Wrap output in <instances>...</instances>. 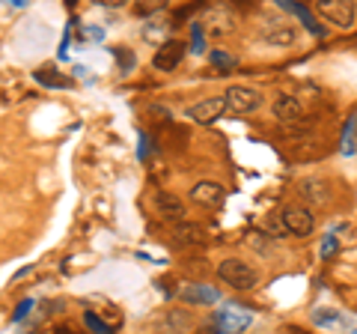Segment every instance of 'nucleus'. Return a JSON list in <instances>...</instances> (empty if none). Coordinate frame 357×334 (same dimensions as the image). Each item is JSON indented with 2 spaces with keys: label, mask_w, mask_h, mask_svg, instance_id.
Listing matches in <instances>:
<instances>
[{
  "label": "nucleus",
  "mask_w": 357,
  "mask_h": 334,
  "mask_svg": "<svg viewBox=\"0 0 357 334\" xmlns=\"http://www.w3.org/2000/svg\"><path fill=\"white\" fill-rule=\"evenodd\" d=\"M280 221H283V230L292 233V236H310L316 230V218L307 206H286L280 212Z\"/></svg>",
  "instance_id": "20e7f679"
},
{
  "label": "nucleus",
  "mask_w": 357,
  "mask_h": 334,
  "mask_svg": "<svg viewBox=\"0 0 357 334\" xmlns=\"http://www.w3.org/2000/svg\"><path fill=\"white\" fill-rule=\"evenodd\" d=\"M250 322H253L250 310L227 305L223 310H218V314L211 317V331H215V334H241V331L250 328Z\"/></svg>",
  "instance_id": "f257e3e1"
},
{
  "label": "nucleus",
  "mask_w": 357,
  "mask_h": 334,
  "mask_svg": "<svg viewBox=\"0 0 357 334\" xmlns=\"http://www.w3.org/2000/svg\"><path fill=\"white\" fill-rule=\"evenodd\" d=\"M342 152H345V155L354 152V119L349 122V135H345V140H342Z\"/></svg>",
  "instance_id": "4be33fe9"
},
{
  "label": "nucleus",
  "mask_w": 357,
  "mask_h": 334,
  "mask_svg": "<svg viewBox=\"0 0 357 334\" xmlns=\"http://www.w3.org/2000/svg\"><path fill=\"white\" fill-rule=\"evenodd\" d=\"M312 322H316L319 328H337V326H345V317L342 314H337V310H316V314H312Z\"/></svg>",
  "instance_id": "2eb2a0df"
},
{
  "label": "nucleus",
  "mask_w": 357,
  "mask_h": 334,
  "mask_svg": "<svg viewBox=\"0 0 357 334\" xmlns=\"http://www.w3.org/2000/svg\"><path fill=\"white\" fill-rule=\"evenodd\" d=\"M223 110H227V102H223V96H211V99H203V102H197L188 108V117L194 122H203V126H211Z\"/></svg>",
  "instance_id": "0eeeda50"
},
{
  "label": "nucleus",
  "mask_w": 357,
  "mask_h": 334,
  "mask_svg": "<svg viewBox=\"0 0 357 334\" xmlns=\"http://www.w3.org/2000/svg\"><path fill=\"white\" fill-rule=\"evenodd\" d=\"M349 334H357V326H354V328H349Z\"/></svg>",
  "instance_id": "393cba45"
},
{
  "label": "nucleus",
  "mask_w": 357,
  "mask_h": 334,
  "mask_svg": "<svg viewBox=\"0 0 357 334\" xmlns=\"http://www.w3.org/2000/svg\"><path fill=\"white\" fill-rule=\"evenodd\" d=\"M30 307H33V302H30V298H24V302H21V305L15 307V314H13V319H18V322H21V319H24V317H27V310H30Z\"/></svg>",
  "instance_id": "b1692460"
},
{
  "label": "nucleus",
  "mask_w": 357,
  "mask_h": 334,
  "mask_svg": "<svg viewBox=\"0 0 357 334\" xmlns=\"http://www.w3.org/2000/svg\"><path fill=\"white\" fill-rule=\"evenodd\" d=\"M191 45H194V54H203V45H206L203 24H194V27H191Z\"/></svg>",
  "instance_id": "aec40b11"
},
{
  "label": "nucleus",
  "mask_w": 357,
  "mask_h": 334,
  "mask_svg": "<svg viewBox=\"0 0 357 334\" xmlns=\"http://www.w3.org/2000/svg\"><path fill=\"white\" fill-rule=\"evenodd\" d=\"M301 114H304V108L295 96H277L274 99V117L280 122H295Z\"/></svg>",
  "instance_id": "9b49d317"
},
{
  "label": "nucleus",
  "mask_w": 357,
  "mask_h": 334,
  "mask_svg": "<svg viewBox=\"0 0 357 334\" xmlns=\"http://www.w3.org/2000/svg\"><path fill=\"white\" fill-rule=\"evenodd\" d=\"M173 239L182 242V245H203L206 242V230L194 224V221H178L173 227Z\"/></svg>",
  "instance_id": "f8f14e48"
},
{
  "label": "nucleus",
  "mask_w": 357,
  "mask_h": 334,
  "mask_svg": "<svg viewBox=\"0 0 357 334\" xmlns=\"http://www.w3.org/2000/svg\"><path fill=\"white\" fill-rule=\"evenodd\" d=\"M301 191H304V197L307 200H312V203H328V200H331V188L325 185V182H319V180H304V182H301Z\"/></svg>",
  "instance_id": "ddd939ff"
},
{
  "label": "nucleus",
  "mask_w": 357,
  "mask_h": 334,
  "mask_svg": "<svg viewBox=\"0 0 357 334\" xmlns=\"http://www.w3.org/2000/svg\"><path fill=\"white\" fill-rule=\"evenodd\" d=\"M218 277L227 281L229 286H236V289H253L256 284H259V272L250 269L244 260H223L218 266Z\"/></svg>",
  "instance_id": "f03ea898"
},
{
  "label": "nucleus",
  "mask_w": 357,
  "mask_h": 334,
  "mask_svg": "<svg viewBox=\"0 0 357 334\" xmlns=\"http://www.w3.org/2000/svg\"><path fill=\"white\" fill-rule=\"evenodd\" d=\"M178 296L188 305H218L220 302V289H215L211 284H188Z\"/></svg>",
  "instance_id": "6e6552de"
},
{
  "label": "nucleus",
  "mask_w": 357,
  "mask_h": 334,
  "mask_svg": "<svg viewBox=\"0 0 357 334\" xmlns=\"http://www.w3.org/2000/svg\"><path fill=\"white\" fill-rule=\"evenodd\" d=\"M319 15L328 18L331 24L337 27H351L354 24V3H342V0H321V3H316Z\"/></svg>",
  "instance_id": "39448f33"
},
{
  "label": "nucleus",
  "mask_w": 357,
  "mask_h": 334,
  "mask_svg": "<svg viewBox=\"0 0 357 334\" xmlns=\"http://www.w3.org/2000/svg\"><path fill=\"white\" fill-rule=\"evenodd\" d=\"M337 251H340V242H337V236H333V233H328V236L321 239V260L333 257Z\"/></svg>",
  "instance_id": "6ab92c4d"
},
{
  "label": "nucleus",
  "mask_w": 357,
  "mask_h": 334,
  "mask_svg": "<svg viewBox=\"0 0 357 334\" xmlns=\"http://www.w3.org/2000/svg\"><path fill=\"white\" fill-rule=\"evenodd\" d=\"M84 322H86V326L93 328L96 334H110V328L105 326V322H98V317H96V314H84Z\"/></svg>",
  "instance_id": "412c9836"
},
{
  "label": "nucleus",
  "mask_w": 357,
  "mask_h": 334,
  "mask_svg": "<svg viewBox=\"0 0 357 334\" xmlns=\"http://www.w3.org/2000/svg\"><path fill=\"white\" fill-rule=\"evenodd\" d=\"M155 209H158L161 218H170V221H182L185 218V203L170 191L155 194Z\"/></svg>",
  "instance_id": "9d476101"
},
{
  "label": "nucleus",
  "mask_w": 357,
  "mask_h": 334,
  "mask_svg": "<svg viewBox=\"0 0 357 334\" xmlns=\"http://www.w3.org/2000/svg\"><path fill=\"white\" fill-rule=\"evenodd\" d=\"M283 9H289V13H298V18L301 21H304V24H307V30L312 33V36H325V27H321L319 24V21L316 18H312L310 13H307V9L304 6H301V3H292V0H283Z\"/></svg>",
  "instance_id": "4468645a"
},
{
  "label": "nucleus",
  "mask_w": 357,
  "mask_h": 334,
  "mask_svg": "<svg viewBox=\"0 0 357 334\" xmlns=\"http://www.w3.org/2000/svg\"><path fill=\"white\" fill-rule=\"evenodd\" d=\"M191 197L199 206H220L227 191H223V185H218V182H197L191 188Z\"/></svg>",
  "instance_id": "1a4fd4ad"
},
{
  "label": "nucleus",
  "mask_w": 357,
  "mask_h": 334,
  "mask_svg": "<svg viewBox=\"0 0 357 334\" xmlns=\"http://www.w3.org/2000/svg\"><path fill=\"white\" fill-rule=\"evenodd\" d=\"M262 242H268V236H262V233H250V245H253V248H256V251H262V254H268L271 248H265Z\"/></svg>",
  "instance_id": "5701e85b"
},
{
  "label": "nucleus",
  "mask_w": 357,
  "mask_h": 334,
  "mask_svg": "<svg viewBox=\"0 0 357 334\" xmlns=\"http://www.w3.org/2000/svg\"><path fill=\"white\" fill-rule=\"evenodd\" d=\"M185 51H188V48H185L178 39H167L164 45L155 51L152 66H155V69H161V72H173V69H178V63H182Z\"/></svg>",
  "instance_id": "423d86ee"
},
{
  "label": "nucleus",
  "mask_w": 357,
  "mask_h": 334,
  "mask_svg": "<svg viewBox=\"0 0 357 334\" xmlns=\"http://www.w3.org/2000/svg\"><path fill=\"white\" fill-rule=\"evenodd\" d=\"M211 60H215L218 69H232V66H236V57H232V54H227V51H220V48L211 51Z\"/></svg>",
  "instance_id": "a211bd4d"
},
{
  "label": "nucleus",
  "mask_w": 357,
  "mask_h": 334,
  "mask_svg": "<svg viewBox=\"0 0 357 334\" xmlns=\"http://www.w3.org/2000/svg\"><path fill=\"white\" fill-rule=\"evenodd\" d=\"M265 39L271 42V45H292V42H295V27L277 24L274 30H265Z\"/></svg>",
  "instance_id": "dca6fc26"
},
{
  "label": "nucleus",
  "mask_w": 357,
  "mask_h": 334,
  "mask_svg": "<svg viewBox=\"0 0 357 334\" xmlns=\"http://www.w3.org/2000/svg\"><path fill=\"white\" fill-rule=\"evenodd\" d=\"M265 233H268V239H280V236H286L280 215H268V218H265Z\"/></svg>",
  "instance_id": "f3484780"
},
{
  "label": "nucleus",
  "mask_w": 357,
  "mask_h": 334,
  "mask_svg": "<svg viewBox=\"0 0 357 334\" xmlns=\"http://www.w3.org/2000/svg\"><path fill=\"white\" fill-rule=\"evenodd\" d=\"M223 102H227V110L244 117V114H253V110L262 108V93L253 90V87H229Z\"/></svg>",
  "instance_id": "7ed1b4c3"
}]
</instances>
